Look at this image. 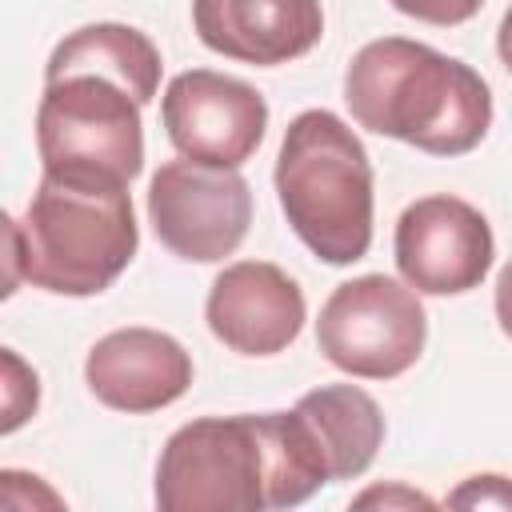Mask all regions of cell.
Listing matches in <instances>:
<instances>
[{
	"instance_id": "cell-19",
	"label": "cell",
	"mask_w": 512,
	"mask_h": 512,
	"mask_svg": "<svg viewBox=\"0 0 512 512\" xmlns=\"http://www.w3.org/2000/svg\"><path fill=\"white\" fill-rule=\"evenodd\" d=\"M492 304H496V324H500V332L512 340V260L500 268V276H496V296H492Z\"/></svg>"
},
{
	"instance_id": "cell-11",
	"label": "cell",
	"mask_w": 512,
	"mask_h": 512,
	"mask_svg": "<svg viewBox=\"0 0 512 512\" xmlns=\"http://www.w3.org/2000/svg\"><path fill=\"white\" fill-rule=\"evenodd\" d=\"M84 380L104 408L148 416L176 404L192 388V356L176 336L132 324L88 348Z\"/></svg>"
},
{
	"instance_id": "cell-15",
	"label": "cell",
	"mask_w": 512,
	"mask_h": 512,
	"mask_svg": "<svg viewBox=\"0 0 512 512\" xmlns=\"http://www.w3.org/2000/svg\"><path fill=\"white\" fill-rule=\"evenodd\" d=\"M40 404V380L36 372L12 352L4 348V432H16Z\"/></svg>"
},
{
	"instance_id": "cell-4",
	"label": "cell",
	"mask_w": 512,
	"mask_h": 512,
	"mask_svg": "<svg viewBox=\"0 0 512 512\" xmlns=\"http://www.w3.org/2000/svg\"><path fill=\"white\" fill-rule=\"evenodd\" d=\"M276 196L304 240L324 264H356L372 248V160L360 136L328 108L292 116L276 156Z\"/></svg>"
},
{
	"instance_id": "cell-8",
	"label": "cell",
	"mask_w": 512,
	"mask_h": 512,
	"mask_svg": "<svg viewBox=\"0 0 512 512\" xmlns=\"http://www.w3.org/2000/svg\"><path fill=\"white\" fill-rule=\"evenodd\" d=\"M392 252L404 284L420 296H464L492 272L496 236L476 204L436 192L400 212Z\"/></svg>"
},
{
	"instance_id": "cell-5",
	"label": "cell",
	"mask_w": 512,
	"mask_h": 512,
	"mask_svg": "<svg viewBox=\"0 0 512 512\" xmlns=\"http://www.w3.org/2000/svg\"><path fill=\"white\" fill-rule=\"evenodd\" d=\"M140 108L116 80L96 72L44 80L36 104L40 176L76 188H128L144 168Z\"/></svg>"
},
{
	"instance_id": "cell-9",
	"label": "cell",
	"mask_w": 512,
	"mask_h": 512,
	"mask_svg": "<svg viewBox=\"0 0 512 512\" xmlns=\"http://www.w3.org/2000/svg\"><path fill=\"white\" fill-rule=\"evenodd\" d=\"M160 120L180 156L212 168H240L264 140L268 104L248 80L212 68H188L168 80L160 96Z\"/></svg>"
},
{
	"instance_id": "cell-7",
	"label": "cell",
	"mask_w": 512,
	"mask_h": 512,
	"mask_svg": "<svg viewBox=\"0 0 512 512\" xmlns=\"http://www.w3.org/2000/svg\"><path fill=\"white\" fill-rule=\"evenodd\" d=\"M148 220L172 256L216 264L232 256L248 236L252 188L240 168H212L180 156L152 172Z\"/></svg>"
},
{
	"instance_id": "cell-13",
	"label": "cell",
	"mask_w": 512,
	"mask_h": 512,
	"mask_svg": "<svg viewBox=\"0 0 512 512\" xmlns=\"http://www.w3.org/2000/svg\"><path fill=\"white\" fill-rule=\"evenodd\" d=\"M72 72L108 76L132 100L148 104L160 92L164 60H160V48L148 40V32H140L132 24H116V20H96V24L68 32L44 64V80L72 76Z\"/></svg>"
},
{
	"instance_id": "cell-16",
	"label": "cell",
	"mask_w": 512,
	"mask_h": 512,
	"mask_svg": "<svg viewBox=\"0 0 512 512\" xmlns=\"http://www.w3.org/2000/svg\"><path fill=\"white\" fill-rule=\"evenodd\" d=\"M452 508H512V476L500 472H476L460 488L448 492Z\"/></svg>"
},
{
	"instance_id": "cell-1",
	"label": "cell",
	"mask_w": 512,
	"mask_h": 512,
	"mask_svg": "<svg viewBox=\"0 0 512 512\" xmlns=\"http://www.w3.org/2000/svg\"><path fill=\"white\" fill-rule=\"evenodd\" d=\"M332 484L328 464L292 412H236L180 424L156 460L164 512H280Z\"/></svg>"
},
{
	"instance_id": "cell-20",
	"label": "cell",
	"mask_w": 512,
	"mask_h": 512,
	"mask_svg": "<svg viewBox=\"0 0 512 512\" xmlns=\"http://www.w3.org/2000/svg\"><path fill=\"white\" fill-rule=\"evenodd\" d=\"M496 52H500V64H504L508 76H512V4H508L504 20H500V28H496Z\"/></svg>"
},
{
	"instance_id": "cell-3",
	"label": "cell",
	"mask_w": 512,
	"mask_h": 512,
	"mask_svg": "<svg viewBox=\"0 0 512 512\" xmlns=\"http://www.w3.org/2000/svg\"><path fill=\"white\" fill-rule=\"evenodd\" d=\"M8 224V280L4 296L20 280L52 296H100L132 264L140 228L128 188H76L40 176L20 220Z\"/></svg>"
},
{
	"instance_id": "cell-2",
	"label": "cell",
	"mask_w": 512,
	"mask_h": 512,
	"mask_svg": "<svg viewBox=\"0 0 512 512\" xmlns=\"http://www.w3.org/2000/svg\"><path fill=\"white\" fill-rule=\"evenodd\" d=\"M344 104L360 128L428 156H464L492 128L488 80L472 64L408 36L368 40L348 60Z\"/></svg>"
},
{
	"instance_id": "cell-6",
	"label": "cell",
	"mask_w": 512,
	"mask_h": 512,
	"mask_svg": "<svg viewBox=\"0 0 512 512\" xmlns=\"http://www.w3.org/2000/svg\"><path fill=\"white\" fill-rule=\"evenodd\" d=\"M428 340L420 292L384 272L352 276L332 288L316 320V348L324 360L356 380L404 376Z\"/></svg>"
},
{
	"instance_id": "cell-14",
	"label": "cell",
	"mask_w": 512,
	"mask_h": 512,
	"mask_svg": "<svg viewBox=\"0 0 512 512\" xmlns=\"http://www.w3.org/2000/svg\"><path fill=\"white\" fill-rule=\"evenodd\" d=\"M296 412L304 416L332 484L356 480L372 468L380 444H384V412L380 404L356 388V384H320L296 400Z\"/></svg>"
},
{
	"instance_id": "cell-10",
	"label": "cell",
	"mask_w": 512,
	"mask_h": 512,
	"mask_svg": "<svg viewBox=\"0 0 512 512\" xmlns=\"http://www.w3.org/2000/svg\"><path fill=\"white\" fill-rule=\"evenodd\" d=\"M208 332L236 356H276L284 352L304 320L308 304L300 284L272 260L228 264L204 300Z\"/></svg>"
},
{
	"instance_id": "cell-18",
	"label": "cell",
	"mask_w": 512,
	"mask_h": 512,
	"mask_svg": "<svg viewBox=\"0 0 512 512\" xmlns=\"http://www.w3.org/2000/svg\"><path fill=\"white\" fill-rule=\"evenodd\" d=\"M352 504H356V508H372V504H380V508H436V500H428L424 492H416V488H404V484L368 488V492H360Z\"/></svg>"
},
{
	"instance_id": "cell-17",
	"label": "cell",
	"mask_w": 512,
	"mask_h": 512,
	"mask_svg": "<svg viewBox=\"0 0 512 512\" xmlns=\"http://www.w3.org/2000/svg\"><path fill=\"white\" fill-rule=\"evenodd\" d=\"M388 4L420 24H436V28L464 24L484 8V0H388Z\"/></svg>"
},
{
	"instance_id": "cell-12",
	"label": "cell",
	"mask_w": 512,
	"mask_h": 512,
	"mask_svg": "<svg viewBox=\"0 0 512 512\" xmlns=\"http://www.w3.org/2000/svg\"><path fill=\"white\" fill-rule=\"evenodd\" d=\"M192 28L224 60L276 68L320 44L324 8L320 0H192Z\"/></svg>"
}]
</instances>
